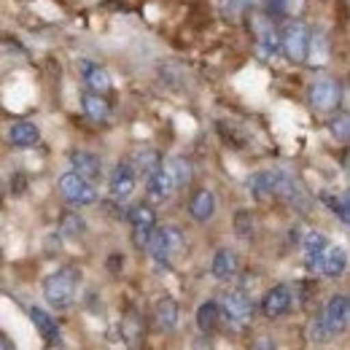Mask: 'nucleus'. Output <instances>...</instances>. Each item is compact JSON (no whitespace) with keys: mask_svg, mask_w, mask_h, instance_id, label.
Here are the masks:
<instances>
[{"mask_svg":"<svg viewBox=\"0 0 350 350\" xmlns=\"http://www.w3.org/2000/svg\"><path fill=\"white\" fill-rule=\"evenodd\" d=\"M79 280L81 272L76 267H62L57 272H51L44 280V297L54 310H68L76 302V291H79Z\"/></svg>","mask_w":350,"mask_h":350,"instance_id":"nucleus-1","label":"nucleus"},{"mask_svg":"<svg viewBox=\"0 0 350 350\" xmlns=\"http://www.w3.org/2000/svg\"><path fill=\"white\" fill-rule=\"evenodd\" d=\"M186 240H183V232L178 226H162V229H154L148 243H146V251L154 256V262L170 267L173 256H178L183 251Z\"/></svg>","mask_w":350,"mask_h":350,"instance_id":"nucleus-2","label":"nucleus"},{"mask_svg":"<svg viewBox=\"0 0 350 350\" xmlns=\"http://www.w3.org/2000/svg\"><path fill=\"white\" fill-rule=\"evenodd\" d=\"M275 197L286 200V202H288L294 211H299V213H310L312 200H310V194H307L305 183H302L294 173H288V170H278Z\"/></svg>","mask_w":350,"mask_h":350,"instance_id":"nucleus-3","label":"nucleus"},{"mask_svg":"<svg viewBox=\"0 0 350 350\" xmlns=\"http://www.w3.org/2000/svg\"><path fill=\"white\" fill-rule=\"evenodd\" d=\"M219 307H221V318H226L234 329L248 326L251 318H254V299L245 291H229V294H224Z\"/></svg>","mask_w":350,"mask_h":350,"instance_id":"nucleus-4","label":"nucleus"},{"mask_svg":"<svg viewBox=\"0 0 350 350\" xmlns=\"http://www.w3.org/2000/svg\"><path fill=\"white\" fill-rule=\"evenodd\" d=\"M307 44H310V27L305 22H288L280 30V51L291 62H305L307 59Z\"/></svg>","mask_w":350,"mask_h":350,"instance_id":"nucleus-5","label":"nucleus"},{"mask_svg":"<svg viewBox=\"0 0 350 350\" xmlns=\"http://www.w3.org/2000/svg\"><path fill=\"white\" fill-rule=\"evenodd\" d=\"M307 97H310V105H312L315 111L329 113V111H337V105H340V100H342V87H340V81H334V79H329V76H321V79H315V81L310 84Z\"/></svg>","mask_w":350,"mask_h":350,"instance_id":"nucleus-6","label":"nucleus"},{"mask_svg":"<svg viewBox=\"0 0 350 350\" xmlns=\"http://www.w3.org/2000/svg\"><path fill=\"white\" fill-rule=\"evenodd\" d=\"M59 191H62V197H65L70 205H79V208L97 202V191H94L92 180L81 178V175L73 173V170L59 175Z\"/></svg>","mask_w":350,"mask_h":350,"instance_id":"nucleus-7","label":"nucleus"},{"mask_svg":"<svg viewBox=\"0 0 350 350\" xmlns=\"http://www.w3.org/2000/svg\"><path fill=\"white\" fill-rule=\"evenodd\" d=\"M321 318V323L326 326V332H329V337H334V334H342L345 329H348V321H350V302L345 294H334L326 307H323V312L318 315Z\"/></svg>","mask_w":350,"mask_h":350,"instance_id":"nucleus-8","label":"nucleus"},{"mask_svg":"<svg viewBox=\"0 0 350 350\" xmlns=\"http://www.w3.org/2000/svg\"><path fill=\"white\" fill-rule=\"evenodd\" d=\"M127 219H130L132 232H135V245H137V248H146L151 232L157 229V213H154V208L146 205V202H137V205L130 208Z\"/></svg>","mask_w":350,"mask_h":350,"instance_id":"nucleus-9","label":"nucleus"},{"mask_svg":"<svg viewBox=\"0 0 350 350\" xmlns=\"http://www.w3.org/2000/svg\"><path fill=\"white\" fill-rule=\"evenodd\" d=\"M294 305V294H291V286H286V283H278V286H272L267 294H264L262 299V312L267 318H280V315H286L288 310Z\"/></svg>","mask_w":350,"mask_h":350,"instance_id":"nucleus-10","label":"nucleus"},{"mask_svg":"<svg viewBox=\"0 0 350 350\" xmlns=\"http://www.w3.org/2000/svg\"><path fill=\"white\" fill-rule=\"evenodd\" d=\"M135 183H137V173L132 170L130 162H119L111 173L108 180V189H111V197L113 200H127L132 191H135Z\"/></svg>","mask_w":350,"mask_h":350,"instance_id":"nucleus-11","label":"nucleus"},{"mask_svg":"<svg viewBox=\"0 0 350 350\" xmlns=\"http://www.w3.org/2000/svg\"><path fill=\"white\" fill-rule=\"evenodd\" d=\"M348 269V251L342 248V245H326V251L321 254V259H318V269L315 272H321V275H326V278H340L342 272Z\"/></svg>","mask_w":350,"mask_h":350,"instance_id":"nucleus-12","label":"nucleus"},{"mask_svg":"<svg viewBox=\"0 0 350 350\" xmlns=\"http://www.w3.org/2000/svg\"><path fill=\"white\" fill-rule=\"evenodd\" d=\"M256 25V46H259V54L262 57H275L280 51V30H275L272 19L269 16H256L254 19Z\"/></svg>","mask_w":350,"mask_h":350,"instance_id":"nucleus-13","label":"nucleus"},{"mask_svg":"<svg viewBox=\"0 0 350 350\" xmlns=\"http://www.w3.org/2000/svg\"><path fill=\"white\" fill-rule=\"evenodd\" d=\"M146 191H148V197H151V200H157V202L170 200L175 191H178L173 175L167 173V167H165V165H162L157 173H151L148 178H146Z\"/></svg>","mask_w":350,"mask_h":350,"instance_id":"nucleus-14","label":"nucleus"},{"mask_svg":"<svg viewBox=\"0 0 350 350\" xmlns=\"http://www.w3.org/2000/svg\"><path fill=\"white\" fill-rule=\"evenodd\" d=\"M68 159H70V165H73V173H79L81 178H87V180H97L100 173H103V162H100V157L92 154V151L76 148V151L68 154Z\"/></svg>","mask_w":350,"mask_h":350,"instance_id":"nucleus-15","label":"nucleus"},{"mask_svg":"<svg viewBox=\"0 0 350 350\" xmlns=\"http://www.w3.org/2000/svg\"><path fill=\"white\" fill-rule=\"evenodd\" d=\"M189 213H191L194 221L208 224V221L216 216V194H213L211 189L194 191V197H191V202H189Z\"/></svg>","mask_w":350,"mask_h":350,"instance_id":"nucleus-16","label":"nucleus"},{"mask_svg":"<svg viewBox=\"0 0 350 350\" xmlns=\"http://www.w3.org/2000/svg\"><path fill=\"white\" fill-rule=\"evenodd\" d=\"M237 269H240L237 254H234L232 248H219L216 256H213V262H211L213 278H216V280H232V278L237 275Z\"/></svg>","mask_w":350,"mask_h":350,"instance_id":"nucleus-17","label":"nucleus"},{"mask_svg":"<svg viewBox=\"0 0 350 350\" xmlns=\"http://www.w3.org/2000/svg\"><path fill=\"white\" fill-rule=\"evenodd\" d=\"M30 318H33L38 334L44 337L49 345H59L62 334H59V326H57V321L51 318V312H46L44 307H30Z\"/></svg>","mask_w":350,"mask_h":350,"instance_id":"nucleus-18","label":"nucleus"},{"mask_svg":"<svg viewBox=\"0 0 350 350\" xmlns=\"http://www.w3.org/2000/svg\"><path fill=\"white\" fill-rule=\"evenodd\" d=\"M38 140H41V130L33 122H16V124L8 127V143L16 146V148L38 146Z\"/></svg>","mask_w":350,"mask_h":350,"instance_id":"nucleus-19","label":"nucleus"},{"mask_svg":"<svg viewBox=\"0 0 350 350\" xmlns=\"http://www.w3.org/2000/svg\"><path fill=\"white\" fill-rule=\"evenodd\" d=\"M178 318H180V310L173 297H162L157 305H154V321L159 323V329L165 332H173L178 326Z\"/></svg>","mask_w":350,"mask_h":350,"instance_id":"nucleus-20","label":"nucleus"},{"mask_svg":"<svg viewBox=\"0 0 350 350\" xmlns=\"http://www.w3.org/2000/svg\"><path fill=\"white\" fill-rule=\"evenodd\" d=\"M332 46H329V36L323 30H310V44H307V59L312 65H326L329 62V54Z\"/></svg>","mask_w":350,"mask_h":350,"instance_id":"nucleus-21","label":"nucleus"},{"mask_svg":"<svg viewBox=\"0 0 350 350\" xmlns=\"http://www.w3.org/2000/svg\"><path fill=\"white\" fill-rule=\"evenodd\" d=\"M221 323V307L216 299H208L197 307V329L202 334H213Z\"/></svg>","mask_w":350,"mask_h":350,"instance_id":"nucleus-22","label":"nucleus"},{"mask_svg":"<svg viewBox=\"0 0 350 350\" xmlns=\"http://www.w3.org/2000/svg\"><path fill=\"white\" fill-rule=\"evenodd\" d=\"M132 170L143 178H148L151 173H157L162 167V154L157 148H140L135 157H132Z\"/></svg>","mask_w":350,"mask_h":350,"instance_id":"nucleus-23","label":"nucleus"},{"mask_svg":"<svg viewBox=\"0 0 350 350\" xmlns=\"http://www.w3.org/2000/svg\"><path fill=\"white\" fill-rule=\"evenodd\" d=\"M326 245H329V240H326L323 232H307L305 234V240H302V251H305L307 267H310L312 272L318 269V259H321V254L326 251Z\"/></svg>","mask_w":350,"mask_h":350,"instance_id":"nucleus-24","label":"nucleus"},{"mask_svg":"<svg viewBox=\"0 0 350 350\" xmlns=\"http://www.w3.org/2000/svg\"><path fill=\"white\" fill-rule=\"evenodd\" d=\"M275 186H278V170H262V173H254L248 178V189L259 200L275 197Z\"/></svg>","mask_w":350,"mask_h":350,"instance_id":"nucleus-25","label":"nucleus"},{"mask_svg":"<svg viewBox=\"0 0 350 350\" xmlns=\"http://www.w3.org/2000/svg\"><path fill=\"white\" fill-rule=\"evenodd\" d=\"M81 108H84V113H87L92 122H108L111 119V105L97 92H87L81 97Z\"/></svg>","mask_w":350,"mask_h":350,"instance_id":"nucleus-26","label":"nucleus"},{"mask_svg":"<svg viewBox=\"0 0 350 350\" xmlns=\"http://www.w3.org/2000/svg\"><path fill=\"white\" fill-rule=\"evenodd\" d=\"M81 70H84V81H87V87L92 92L103 94V92L111 89V76L105 73V68H100L94 62H81Z\"/></svg>","mask_w":350,"mask_h":350,"instance_id":"nucleus-27","label":"nucleus"},{"mask_svg":"<svg viewBox=\"0 0 350 350\" xmlns=\"http://www.w3.org/2000/svg\"><path fill=\"white\" fill-rule=\"evenodd\" d=\"M165 167H167V173L173 175V180H175V186H178V189H183V186H189V183H191V175L194 173H191V162H189V159H183V157H173Z\"/></svg>","mask_w":350,"mask_h":350,"instance_id":"nucleus-28","label":"nucleus"},{"mask_svg":"<svg viewBox=\"0 0 350 350\" xmlns=\"http://www.w3.org/2000/svg\"><path fill=\"white\" fill-rule=\"evenodd\" d=\"M302 8H305V0H269V11H267V16H269V19L297 16V14H302Z\"/></svg>","mask_w":350,"mask_h":350,"instance_id":"nucleus-29","label":"nucleus"},{"mask_svg":"<svg viewBox=\"0 0 350 350\" xmlns=\"http://www.w3.org/2000/svg\"><path fill=\"white\" fill-rule=\"evenodd\" d=\"M59 232H62L65 237H73V240H76V237H81V234L87 232V221L81 219L79 213H73V211H70V213H62V219H59Z\"/></svg>","mask_w":350,"mask_h":350,"instance_id":"nucleus-30","label":"nucleus"},{"mask_svg":"<svg viewBox=\"0 0 350 350\" xmlns=\"http://www.w3.org/2000/svg\"><path fill=\"white\" fill-rule=\"evenodd\" d=\"M234 232L240 240H251L254 237V216L251 211H237L234 213Z\"/></svg>","mask_w":350,"mask_h":350,"instance_id":"nucleus-31","label":"nucleus"},{"mask_svg":"<svg viewBox=\"0 0 350 350\" xmlns=\"http://www.w3.org/2000/svg\"><path fill=\"white\" fill-rule=\"evenodd\" d=\"M321 200H323V202H326V205H329V208H332V211L340 216V221H342V224H348V221H350L348 194H342L340 200H337V197H332V194H321Z\"/></svg>","mask_w":350,"mask_h":350,"instance_id":"nucleus-32","label":"nucleus"},{"mask_svg":"<svg viewBox=\"0 0 350 350\" xmlns=\"http://www.w3.org/2000/svg\"><path fill=\"white\" fill-rule=\"evenodd\" d=\"M329 130H332V135H334L340 143H348V137H350V119H348V113H337V116L332 119Z\"/></svg>","mask_w":350,"mask_h":350,"instance_id":"nucleus-33","label":"nucleus"},{"mask_svg":"<svg viewBox=\"0 0 350 350\" xmlns=\"http://www.w3.org/2000/svg\"><path fill=\"white\" fill-rule=\"evenodd\" d=\"M310 340H312V342H326V340H329V332H326V326L321 323V318H315V321L310 323Z\"/></svg>","mask_w":350,"mask_h":350,"instance_id":"nucleus-34","label":"nucleus"},{"mask_svg":"<svg viewBox=\"0 0 350 350\" xmlns=\"http://www.w3.org/2000/svg\"><path fill=\"white\" fill-rule=\"evenodd\" d=\"M251 350H278V345H275V340H269V337H259Z\"/></svg>","mask_w":350,"mask_h":350,"instance_id":"nucleus-35","label":"nucleus"},{"mask_svg":"<svg viewBox=\"0 0 350 350\" xmlns=\"http://www.w3.org/2000/svg\"><path fill=\"white\" fill-rule=\"evenodd\" d=\"M0 350H14V348H11V342H8L5 337H0Z\"/></svg>","mask_w":350,"mask_h":350,"instance_id":"nucleus-36","label":"nucleus"},{"mask_svg":"<svg viewBox=\"0 0 350 350\" xmlns=\"http://www.w3.org/2000/svg\"><path fill=\"white\" fill-rule=\"evenodd\" d=\"M240 3H243V8H254L259 0H240Z\"/></svg>","mask_w":350,"mask_h":350,"instance_id":"nucleus-37","label":"nucleus"}]
</instances>
